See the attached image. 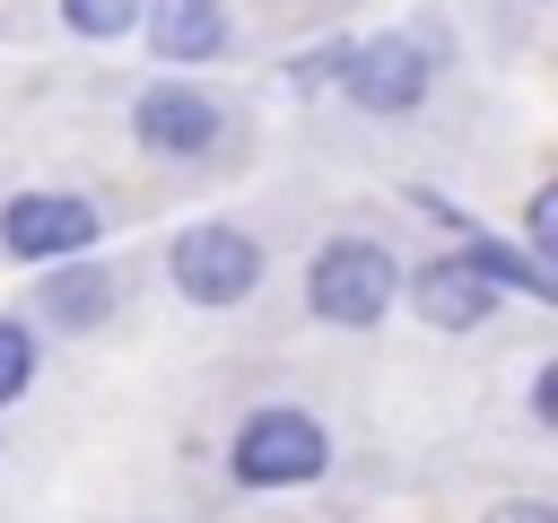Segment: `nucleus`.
Segmentation results:
<instances>
[{
	"label": "nucleus",
	"instance_id": "3",
	"mask_svg": "<svg viewBox=\"0 0 558 523\" xmlns=\"http://www.w3.org/2000/svg\"><path fill=\"white\" fill-rule=\"evenodd\" d=\"M392 305V262L375 244H331L314 262V314L323 323H375Z\"/></svg>",
	"mask_w": 558,
	"mask_h": 523
},
{
	"label": "nucleus",
	"instance_id": "13",
	"mask_svg": "<svg viewBox=\"0 0 558 523\" xmlns=\"http://www.w3.org/2000/svg\"><path fill=\"white\" fill-rule=\"evenodd\" d=\"M488 523H558V514H549V506H532V497H514V506H497Z\"/></svg>",
	"mask_w": 558,
	"mask_h": 523
},
{
	"label": "nucleus",
	"instance_id": "2",
	"mask_svg": "<svg viewBox=\"0 0 558 523\" xmlns=\"http://www.w3.org/2000/svg\"><path fill=\"white\" fill-rule=\"evenodd\" d=\"M253 279H262V253H253L235 227H192V235H174V288H183L192 305H235Z\"/></svg>",
	"mask_w": 558,
	"mask_h": 523
},
{
	"label": "nucleus",
	"instance_id": "4",
	"mask_svg": "<svg viewBox=\"0 0 558 523\" xmlns=\"http://www.w3.org/2000/svg\"><path fill=\"white\" fill-rule=\"evenodd\" d=\"M0 244H9L17 262L87 253V244H96V209H87V200H70V192H26V200H9V218H0Z\"/></svg>",
	"mask_w": 558,
	"mask_h": 523
},
{
	"label": "nucleus",
	"instance_id": "12",
	"mask_svg": "<svg viewBox=\"0 0 558 523\" xmlns=\"http://www.w3.org/2000/svg\"><path fill=\"white\" fill-rule=\"evenodd\" d=\"M523 227H532V235H523V244H532V262H541V270H549V244H558V200H549V192H541V200H532V218H523Z\"/></svg>",
	"mask_w": 558,
	"mask_h": 523
},
{
	"label": "nucleus",
	"instance_id": "7",
	"mask_svg": "<svg viewBox=\"0 0 558 523\" xmlns=\"http://www.w3.org/2000/svg\"><path fill=\"white\" fill-rule=\"evenodd\" d=\"M131 122H140V139H148V148H174V157H192V148H209V139H218V105H209V96H192V87H148Z\"/></svg>",
	"mask_w": 558,
	"mask_h": 523
},
{
	"label": "nucleus",
	"instance_id": "10",
	"mask_svg": "<svg viewBox=\"0 0 558 523\" xmlns=\"http://www.w3.org/2000/svg\"><path fill=\"white\" fill-rule=\"evenodd\" d=\"M26 375H35V340H26V323H0V401H17Z\"/></svg>",
	"mask_w": 558,
	"mask_h": 523
},
{
	"label": "nucleus",
	"instance_id": "5",
	"mask_svg": "<svg viewBox=\"0 0 558 523\" xmlns=\"http://www.w3.org/2000/svg\"><path fill=\"white\" fill-rule=\"evenodd\" d=\"M340 87H349L366 113H401V105H418L427 61H418V44H410V35H375V44L340 52Z\"/></svg>",
	"mask_w": 558,
	"mask_h": 523
},
{
	"label": "nucleus",
	"instance_id": "8",
	"mask_svg": "<svg viewBox=\"0 0 558 523\" xmlns=\"http://www.w3.org/2000/svg\"><path fill=\"white\" fill-rule=\"evenodd\" d=\"M148 44H157L166 61H201V52H218V44H227L218 0H157V9H148Z\"/></svg>",
	"mask_w": 558,
	"mask_h": 523
},
{
	"label": "nucleus",
	"instance_id": "11",
	"mask_svg": "<svg viewBox=\"0 0 558 523\" xmlns=\"http://www.w3.org/2000/svg\"><path fill=\"white\" fill-rule=\"evenodd\" d=\"M61 9H70L78 35H122V26L140 17V0H61Z\"/></svg>",
	"mask_w": 558,
	"mask_h": 523
},
{
	"label": "nucleus",
	"instance_id": "1",
	"mask_svg": "<svg viewBox=\"0 0 558 523\" xmlns=\"http://www.w3.org/2000/svg\"><path fill=\"white\" fill-rule=\"evenodd\" d=\"M331 462V445H323V427L305 418V410H262V418H244V436H235V479L244 488H296V479H314Z\"/></svg>",
	"mask_w": 558,
	"mask_h": 523
},
{
	"label": "nucleus",
	"instance_id": "6",
	"mask_svg": "<svg viewBox=\"0 0 558 523\" xmlns=\"http://www.w3.org/2000/svg\"><path fill=\"white\" fill-rule=\"evenodd\" d=\"M410 296H418V314H427V323L462 331V323H480V314L497 305V279H488L471 253H453V262H427V270L410 279Z\"/></svg>",
	"mask_w": 558,
	"mask_h": 523
},
{
	"label": "nucleus",
	"instance_id": "9",
	"mask_svg": "<svg viewBox=\"0 0 558 523\" xmlns=\"http://www.w3.org/2000/svg\"><path fill=\"white\" fill-rule=\"evenodd\" d=\"M105 296H113V288H105L96 270H61V279H44L35 305H44L61 331H87V323H105Z\"/></svg>",
	"mask_w": 558,
	"mask_h": 523
}]
</instances>
